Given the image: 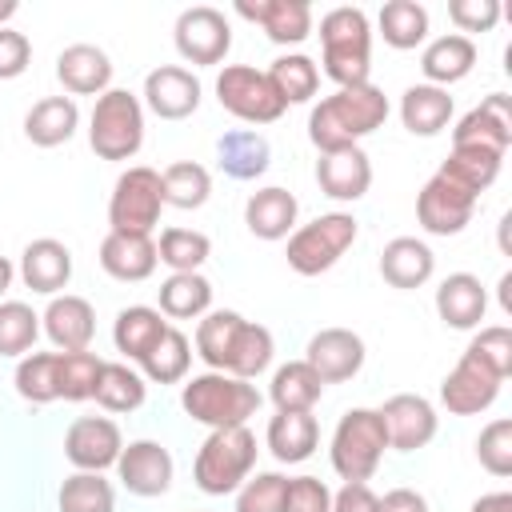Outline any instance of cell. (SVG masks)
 <instances>
[{
	"label": "cell",
	"instance_id": "cell-2",
	"mask_svg": "<svg viewBox=\"0 0 512 512\" xmlns=\"http://www.w3.org/2000/svg\"><path fill=\"white\" fill-rule=\"evenodd\" d=\"M388 120V96L368 80L356 88H336L324 96L308 116V140L320 152L356 148L364 136H372Z\"/></svg>",
	"mask_w": 512,
	"mask_h": 512
},
{
	"label": "cell",
	"instance_id": "cell-58",
	"mask_svg": "<svg viewBox=\"0 0 512 512\" xmlns=\"http://www.w3.org/2000/svg\"><path fill=\"white\" fill-rule=\"evenodd\" d=\"M16 8H20L16 0H0V28H8V20L16 16Z\"/></svg>",
	"mask_w": 512,
	"mask_h": 512
},
{
	"label": "cell",
	"instance_id": "cell-54",
	"mask_svg": "<svg viewBox=\"0 0 512 512\" xmlns=\"http://www.w3.org/2000/svg\"><path fill=\"white\" fill-rule=\"evenodd\" d=\"M332 512H380V496L368 484L352 480L332 496Z\"/></svg>",
	"mask_w": 512,
	"mask_h": 512
},
{
	"label": "cell",
	"instance_id": "cell-37",
	"mask_svg": "<svg viewBox=\"0 0 512 512\" xmlns=\"http://www.w3.org/2000/svg\"><path fill=\"white\" fill-rule=\"evenodd\" d=\"M156 296H160V316L168 320H196L212 308V284L200 272H172L156 288Z\"/></svg>",
	"mask_w": 512,
	"mask_h": 512
},
{
	"label": "cell",
	"instance_id": "cell-46",
	"mask_svg": "<svg viewBox=\"0 0 512 512\" xmlns=\"http://www.w3.org/2000/svg\"><path fill=\"white\" fill-rule=\"evenodd\" d=\"M40 336V316L24 300L0 304V356H28Z\"/></svg>",
	"mask_w": 512,
	"mask_h": 512
},
{
	"label": "cell",
	"instance_id": "cell-53",
	"mask_svg": "<svg viewBox=\"0 0 512 512\" xmlns=\"http://www.w3.org/2000/svg\"><path fill=\"white\" fill-rule=\"evenodd\" d=\"M32 64V44L16 28H0V80H16Z\"/></svg>",
	"mask_w": 512,
	"mask_h": 512
},
{
	"label": "cell",
	"instance_id": "cell-33",
	"mask_svg": "<svg viewBox=\"0 0 512 512\" xmlns=\"http://www.w3.org/2000/svg\"><path fill=\"white\" fill-rule=\"evenodd\" d=\"M448 120H452V96H448V88L412 84L400 96V124L412 136H436V132L448 128Z\"/></svg>",
	"mask_w": 512,
	"mask_h": 512
},
{
	"label": "cell",
	"instance_id": "cell-11",
	"mask_svg": "<svg viewBox=\"0 0 512 512\" xmlns=\"http://www.w3.org/2000/svg\"><path fill=\"white\" fill-rule=\"evenodd\" d=\"M172 40H176V52L188 60V64H220L232 48V24L220 8L212 4H196V8H184L176 16V28H172Z\"/></svg>",
	"mask_w": 512,
	"mask_h": 512
},
{
	"label": "cell",
	"instance_id": "cell-52",
	"mask_svg": "<svg viewBox=\"0 0 512 512\" xmlns=\"http://www.w3.org/2000/svg\"><path fill=\"white\" fill-rule=\"evenodd\" d=\"M448 20L464 32H492L500 20V4L496 0H452L448 4Z\"/></svg>",
	"mask_w": 512,
	"mask_h": 512
},
{
	"label": "cell",
	"instance_id": "cell-16",
	"mask_svg": "<svg viewBox=\"0 0 512 512\" xmlns=\"http://www.w3.org/2000/svg\"><path fill=\"white\" fill-rule=\"evenodd\" d=\"M376 412L384 420L388 448H396V452H416L436 436V408L416 392H396Z\"/></svg>",
	"mask_w": 512,
	"mask_h": 512
},
{
	"label": "cell",
	"instance_id": "cell-14",
	"mask_svg": "<svg viewBox=\"0 0 512 512\" xmlns=\"http://www.w3.org/2000/svg\"><path fill=\"white\" fill-rule=\"evenodd\" d=\"M508 144H512V100L504 92L484 96L452 128V148H484V152H500L504 156Z\"/></svg>",
	"mask_w": 512,
	"mask_h": 512
},
{
	"label": "cell",
	"instance_id": "cell-13",
	"mask_svg": "<svg viewBox=\"0 0 512 512\" xmlns=\"http://www.w3.org/2000/svg\"><path fill=\"white\" fill-rule=\"evenodd\" d=\"M120 448H124V436H120L116 420H108V416H80L64 432V456L76 472L116 468Z\"/></svg>",
	"mask_w": 512,
	"mask_h": 512
},
{
	"label": "cell",
	"instance_id": "cell-18",
	"mask_svg": "<svg viewBox=\"0 0 512 512\" xmlns=\"http://www.w3.org/2000/svg\"><path fill=\"white\" fill-rule=\"evenodd\" d=\"M116 472L132 496H164L172 488V452L156 440H132L120 448Z\"/></svg>",
	"mask_w": 512,
	"mask_h": 512
},
{
	"label": "cell",
	"instance_id": "cell-34",
	"mask_svg": "<svg viewBox=\"0 0 512 512\" xmlns=\"http://www.w3.org/2000/svg\"><path fill=\"white\" fill-rule=\"evenodd\" d=\"M320 444V424L312 412H276L268 420V448L280 464H300L316 452Z\"/></svg>",
	"mask_w": 512,
	"mask_h": 512
},
{
	"label": "cell",
	"instance_id": "cell-51",
	"mask_svg": "<svg viewBox=\"0 0 512 512\" xmlns=\"http://www.w3.org/2000/svg\"><path fill=\"white\" fill-rule=\"evenodd\" d=\"M280 512H332V492L316 476H292L284 484V504Z\"/></svg>",
	"mask_w": 512,
	"mask_h": 512
},
{
	"label": "cell",
	"instance_id": "cell-5",
	"mask_svg": "<svg viewBox=\"0 0 512 512\" xmlns=\"http://www.w3.org/2000/svg\"><path fill=\"white\" fill-rule=\"evenodd\" d=\"M256 468V436L248 432V424L240 428H216L208 432V440L196 452L192 476L196 488L208 496H228L236 492Z\"/></svg>",
	"mask_w": 512,
	"mask_h": 512
},
{
	"label": "cell",
	"instance_id": "cell-35",
	"mask_svg": "<svg viewBox=\"0 0 512 512\" xmlns=\"http://www.w3.org/2000/svg\"><path fill=\"white\" fill-rule=\"evenodd\" d=\"M504 156L500 152H484V148H452V156L436 168V176H444L448 184H456L460 192H468L472 200H480L484 188H492V180L500 176Z\"/></svg>",
	"mask_w": 512,
	"mask_h": 512
},
{
	"label": "cell",
	"instance_id": "cell-21",
	"mask_svg": "<svg viewBox=\"0 0 512 512\" xmlns=\"http://www.w3.org/2000/svg\"><path fill=\"white\" fill-rule=\"evenodd\" d=\"M56 80L72 96H104L112 88V60L96 44H68L56 56Z\"/></svg>",
	"mask_w": 512,
	"mask_h": 512
},
{
	"label": "cell",
	"instance_id": "cell-12",
	"mask_svg": "<svg viewBox=\"0 0 512 512\" xmlns=\"http://www.w3.org/2000/svg\"><path fill=\"white\" fill-rule=\"evenodd\" d=\"M500 384L504 376H496L488 364H480L472 352H460L456 368L440 380V404L452 412V416H476L484 408L496 404L500 396Z\"/></svg>",
	"mask_w": 512,
	"mask_h": 512
},
{
	"label": "cell",
	"instance_id": "cell-38",
	"mask_svg": "<svg viewBox=\"0 0 512 512\" xmlns=\"http://www.w3.org/2000/svg\"><path fill=\"white\" fill-rule=\"evenodd\" d=\"M144 396H148V384H144V376H140L136 368L112 364V360L100 364L92 400H96L104 412H136V408L144 404Z\"/></svg>",
	"mask_w": 512,
	"mask_h": 512
},
{
	"label": "cell",
	"instance_id": "cell-23",
	"mask_svg": "<svg viewBox=\"0 0 512 512\" xmlns=\"http://www.w3.org/2000/svg\"><path fill=\"white\" fill-rule=\"evenodd\" d=\"M40 320H44L48 340L60 352H84L92 344V336H96V312H92V304L84 296H72V292L52 296Z\"/></svg>",
	"mask_w": 512,
	"mask_h": 512
},
{
	"label": "cell",
	"instance_id": "cell-22",
	"mask_svg": "<svg viewBox=\"0 0 512 512\" xmlns=\"http://www.w3.org/2000/svg\"><path fill=\"white\" fill-rule=\"evenodd\" d=\"M316 184L328 200H360L372 184V164L368 152L356 148H340V152H320L316 160Z\"/></svg>",
	"mask_w": 512,
	"mask_h": 512
},
{
	"label": "cell",
	"instance_id": "cell-31",
	"mask_svg": "<svg viewBox=\"0 0 512 512\" xmlns=\"http://www.w3.org/2000/svg\"><path fill=\"white\" fill-rule=\"evenodd\" d=\"M76 124H80V108L72 96H44L28 108L24 136L36 148H56V144H68L76 136Z\"/></svg>",
	"mask_w": 512,
	"mask_h": 512
},
{
	"label": "cell",
	"instance_id": "cell-28",
	"mask_svg": "<svg viewBox=\"0 0 512 512\" xmlns=\"http://www.w3.org/2000/svg\"><path fill=\"white\" fill-rule=\"evenodd\" d=\"M432 272H436V256H432V248L424 244V240H416V236H396V240H388L384 244V252H380V276L392 284V288H420V284H428L432 280Z\"/></svg>",
	"mask_w": 512,
	"mask_h": 512
},
{
	"label": "cell",
	"instance_id": "cell-41",
	"mask_svg": "<svg viewBox=\"0 0 512 512\" xmlns=\"http://www.w3.org/2000/svg\"><path fill=\"white\" fill-rule=\"evenodd\" d=\"M160 188H164V204L192 212V208L208 204V196H212V176H208V168L196 164V160H176V164H168V168L160 172Z\"/></svg>",
	"mask_w": 512,
	"mask_h": 512
},
{
	"label": "cell",
	"instance_id": "cell-45",
	"mask_svg": "<svg viewBox=\"0 0 512 512\" xmlns=\"http://www.w3.org/2000/svg\"><path fill=\"white\" fill-rule=\"evenodd\" d=\"M208 252H212V240L196 228H164L160 244H156L160 264H168L172 272H200Z\"/></svg>",
	"mask_w": 512,
	"mask_h": 512
},
{
	"label": "cell",
	"instance_id": "cell-36",
	"mask_svg": "<svg viewBox=\"0 0 512 512\" xmlns=\"http://www.w3.org/2000/svg\"><path fill=\"white\" fill-rule=\"evenodd\" d=\"M268 396H272L276 412H312L316 400L324 396V384L304 360H288V364H280L272 372Z\"/></svg>",
	"mask_w": 512,
	"mask_h": 512
},
{
	"label": "cell",
	"instance_id": "cell-29",
	"mask_svg": "<svg viewBox=\"0 0 512 512\" xmlns=\"http://www.w3.org/2000/svg\"><path fill=\"white\" fill-rule=\"evenodd\" d=\"M472 68H476V44H472V36H460V32L436 36V40L420 52L424 84H436V88H448V84L464 80Z\"/></svg>",
	"mask_w": 512,
	"mask_h": 512
},
{
	"label": "cell",
	"instance_id": "cell-17",
	"mask_svg": "<svg viewBox=\"0 0 512 512\" xmlns=\"http://www.w3.org/2000/svg\"><path fill=\"white\" fill-rule=\"evenodd\" d=\"M472 212H476V200L468 192H460L456 184H448L444 176H432L420 188V196H416V220L432 236H456V232H464L468 220H472Z\"/></svg>",
	"mask_w": 512,
	"mask_h": 512
},
{
	"label": "cell",
	"instance_id": "cell-1",
	"mask_svg": "<svg viewBox=\"0 0 512 512\" xmlns=\"http://www.w3.org/2000/svg\"><path fill=\"white\" fill-rule=\"evenodd\" d=\"M272 352H276L272 332L264 324L244 320L240 312L216 308V312H204V320L196 324V356L212 372L252 380L272 364Z\"/></svg>",
	"mask_w": 512,
	"mask_h": 512
},
{
	"label": "cell",
	"instance_id": "cell-24",
	"mask_svg": "<svg viewBox=\"0 0 512 512\" xmlns=\"http://www.w3.org/2000/svg\"><path fill=\"white\" fill-rule=\"evenodd\" d=\"M20 280L40 292V296H60V288H68L72 280V252L68 244L40 236L20 252Z\"/></svg>",
	"mask_w": 512,
	"mask_h": 512
},
{
	"label": "cell",
	"instance_id": "cell-44",
	"mask_svg": "<svg viewBox=\"0 0 512 512\" xmlns=\"http://www.w3.org/2000/svg\"><path fill=\"white\" fill-rule=\"evenodd\" d=\"M188 364H192V344H188V336H184L180 328H172V324H168V332L160 336V344L140 360L144 376L156 380V384H176V380H184V376H188Z\"/></svg>",
	"mask_w": 512,
	"mask_h": 512
},
{
	"label": "cell",
	"instance_id": "cell-7",
	"mask_svg": "<svg viewBox=\"0 0 512 512\" xmlns=\"http://www.w3.org/2000/svg\"><path fill=\"white\" fill-rule=\"evenodd\" d=\"M88 144L100 160H132L144 144V108L128 88H108L96 96L88 116Z\"/></svg>",
	"mask_w": 512,
	"mask_h": 512
},
{
	"label": "cell",
	"instance_id": "cell-15",
	"mask_svg": "<svg viewBox=\"0 0 512 512\" xmlns=\"http://www.w3.org/2000/svg\"><path fill=\"white\" fill-rule=\"evenodd\" d=\"M304 364L320 376V384L352 380L364 368V340L352 328H320L304 348Z\"/></svg>",
	"mask_w": 512,
	"mask_h": 512
},
{
	"label": "cell",
	"instance_id": "cell-49",
	"mask_svg": "<svg viewBox=\"0 0 512 512\" xmlns=\"http://www.w3.org/2000/svg\"><path fill=\"white\" fill-rule=\"evenodd\" d=\"M288 476L280 472H256L236 488V512H280Z\"/></svg>",
	"mask_w": 512,
	"mask_h": 512
},
{
	"label": "cell",
	"instance_id": "cell-27",
	"mask_svg": "<svg viewBox=\"0 0 512 512\" xmlns=\"http://www.w3.org/2000/svg\"><path fill=\"white\" fill-rule=\"evenodd\" d=\"M296 212H300L296 196H292L288 188L268 184V188H256V192L248 196V204H244V224H248V232H252L256 240H284V236L296 232Z\"/></svg>",
	"mask_w": 512,
	"mask_h": 512
},
{
	"label": "cell",
	"instance_id": "cell-4",
	"mask_svg": "<svg viewBox=\"0 0 512 512\" xmlns=\"http://www.w3.org/2000/svg\"><path fill=\"white\" fill-rule=\"evenodd\" d=\"M180 404L192 420L216 428H240L248 424V416H256L260 408V392L256 384L228 376V372H200L192 380H184L180 388Z\"/></svg>",
	"mask_w": 512,
	"mask_h": 512
},
{
	"label": "cell",
	"instance_id": "cell-19",
	"mask_svg": "<svg viewBox=\"0 0 512 512\" xmlns=\"http://www.w3.org/2000/svg\"><path fill=\"white\" fill-rule=\"evenodd\" d=\"M200 80L180 64H160L144 76V104L160 120H184L200 108Z\"/></svg>",
	"mask_w": 512,
	"mask_h": 512
},
{
	"label": "cell",
	"instance_id": "cell-42",
	"mask_svg": "<svg viewBox=\"0 0 512 512\" xmlns=\"http://www.w3.org/2000/svg\"><path fill=\"white\" fill-rule=\"evenodd\" d=\"M16 392L28 404L60 400V352H28L16 364Z\"/></svg>",
	"mask_w": 512,
	"mask_h": 512
},
{
	"label": "cell",
	"instance_id": "cell-47",
	"mask_svg": "<svg viewBox=\"0 0 512 512\" xmlns=\"http://www.w3.org/2000/svg\"><path fill=\"white\" fill-rule=\"evenodd\" d=\"M100 356L96 352H60V400H92L96 376H100Z\"/></svg>",
	"mask_w": 512,
	"mask_h": 512
},
{
	"label": "cell",
	"instance_id": "cell-25",
	"mask_svg": "<svg viewBox=\"0 0 512 512\" xmlns=\"http://www.w3.org/2000/svg\"><path fill=\"white\" fill-rule=\"evenodd\" d=\"M160 256H156V240L152 236H124V232H108L100 240V268L112 280L124 284H140L156 272Z\"/></svg>",
	"mask_w": 512,
	"mask_h": 512
},
{
	"label": "cell",
	"instance_id": "cell-6",
	"mask_svg": "<svg viewBox=\"0 0 512 512\" xmlns=\"http://www.w3.org/2000/svg\"><path fill=\"white\" fill-rule=\"evenodd\" d=\"M384 448H388V432H384V420L376 408H348L332 432V468L344 484L360 480L368 484V476L380 468L384 460Z\"/></svg>",
	"mask_w": 512,
	"mask_h": 512
},
{
	"label": "cell",
	"instance_id": "cell-43",
	"mask_svg": "<svg viewBox=\"0 0 512 512\" xmlns=\"http://www.w3.org/2000/svg\"><path fill=\"white\" fill-rule=\"evenodd\" d=\"M60 512H116V492L104 472H72L56 496Z\"/></svg>",
	"mask_w": 512,
	"mask_h": 512
},
{
	"label": "cell",
	"instance_id": "cell-48",
	"mask_svg": "<svg viewBox=\"0 0 512 512\" xmlns=\"http://www.w3.org/2000/svg\"><path fill=\"white\" fill-rule=\"evenodd\" d=\"M476 460L484 472L492 476H512V420H492L480 436H476Z\"/></svg>",
	"mask_w": 512,
	"mask_h": 512
},
{
	"label": "cell",
	"instance_id": "cell-40",
	"mask_svg": "<svg viewBox=\"0 0 512 512\" xmlns=\"http://www.w3.org/2000/svg\"><path fill=\"white\" fill-rule=\"evenodd\" d=\"M380 36L388 48L408 52L428 40V8L416 0H388L380 8Z\"/></svg>",
	"mask_w": 512,
	"mask_h": 512
},
{
	"label": "cell",
	"instance_id": "cell-50",
	"mask_svg": "<svg viewBox=\"0 0 512 512\" xmlns=\"http://www.w3.org/2000/svg\"><path fill=\"white\" fill-rule=\"evenodd\" d=\"M464 352H472L480 364H488L496 376H504V380H508V372H512V332H508L504 324L480 328V332L468 340V348H464Z\"/></svg>",
	"mask_w": 512,
	"mask_h": 512
},
{
	"label": "cell",
	"instance_id": "cell-39",
	"mask_svg": "<svg viewBox=\"0 0 512 512\" xmlns=\"http://www.w3.org/2000/svg\"><path fill=\"white\" fill-rule=\"evenodd\" d=\"M264 76H268V84L276 88V96H280L284 108H288V104H304V100H312L316 88H320V68H316V60H308L304 52L276 56L272 68H268Z\"/></svg>",
	"mask_w": 512,
	"mask_h": 512
},
{
	"label": "cell",
	"instance_id": "cell-10",
	"mask_svg": "<svg viewBox=\"0 0 512 512\" xmlns=\"http://www.w3.org/2000/svg\"><path fill=\"white\" fill-rule=\"evenodd\" d=\"M216 100L224 112H232L244 124H272L284 116L276 88L252 64H224V72L216 76Z\"/></svg>",
	"mask_w": 512,
	"mask_h": 512
},
{
	"label": "cell",
	"instance_id": "cell-3",
	"mask_svg": "<svg viewBox=\"0 0 512 512\" xmlns=\"http://www.w3.org/2000/svg\"><path fill=\"white\" fill-rule=\"evenodd\" d=\"M320 48H324V76L340 88L368 84L372 68V24L360 8H332L320 20Z\"/></svg>",
	"mask_w": 512,
	"mask_h": 512
},
{
	"label": "cell",
	"instance_id": "cell-32",
	"mask_svg": "<svg viewBox=\"0 0 512 512\" xmlns=\"http://www.w3.org/2000/svg\"><path fill=\"white\" fill-rule=\"evenodd\" d=\"M168 332V320L160 316V308H148V304H132V308H120L116 312V324H112V344L116 352H124L128 360H144L160 336Z\"/></svg>",
	"mask_w": 512,
	"mask_h": 512
},
{
	"label": "cell",
	"instance_id": "cell-8",
	"mask_svg": "<svg viewBox=\"0 0 512 512\" xmlns=\"http://www.w3.org/2000/svg\"><path fill=\"white\" fill-rule=\"evenodd\" d=\"M164 212V188L160 172L148 164H132L116 176L112 196H108V232L124 236H152Z\"/></svg>",
	"mask_w": 512,
	"mask_h": 512
},
{
	"label": "cell",
	"instance_id": "cell-57",
	"mask_svg": "<svg viewBox=\"0 0 512 512\" xmlns=\"http://www.w3.org/2000/svg\"><path fill=\"white\" fill-rule=\"evenodd\" d=\"M12 276H16V268H12V260L8 256H0V296L12 288Z\"/></svg>",
	"mask_w": 512,
	"mask_h": 512
},
{
	"label": "cell",
	"instance_id": "cell-30",
	"mask_svg": "<svg viewBox=\"0 0 512 512\" xmlns=\"http://www.w3.org/2000/svg\"><path fill=\"white\" fill-rule=\"evenodd\" d=\"M216 160L224 168V176L232 180H256L268 172L272 164V148H268V136L256 132V128H232L216 140Z\"/></svg>",
	"mask_w": 512,
	"mask_h": 512
},
{
	"label": "cell",
	"instance_id": "cell-55",
	"mask_svg": "<svg viewBox=\"0 0 512 512\" xmlns=\"http://www.w3.org/2000/svg\"><path fill=\"white\" fill-rule=\"evenodd\" d=\"M380 512H428V500L416 488H392L380 496Z\"/></svg>",
	"mask_w": 512,
	"mask_h": 512
},
{
	"label": "cell",
	"instance_id": "cell-56",
	"mask_svg": "<svg viewBox=\"0 0 512 512\" xmlns=\"http://www.w3.org/2000/svg\"><path fill=\"white\" fill-rule=\"evenodd\" d=\"M468 512H512V492H488V496L472 500Z\"/></svg>",
	"mask_w": 512,
	"mask_h": 512
},
{
	"label": "cell",
	"instance_id": "cell-9",
	"mask_svg": "<svg viewBox=\"0 0 512 512\" xmlns=\"http://www.w3.org/2000/svg\"><path fill=\"white\" fill-rule=\"evenodd\" d=\"M356 216L352 212H324L316 216L312 224H300L292 236H288V268L296 276H320L328 272L352 244H356Z\"/></svg>",
	"mask_w": 512,
	"mask_h": 512
},
{
	"label": "cell",
	"instance_id": "cell-26",
	"mask_svg": "<svg viewBox=\"0 0 512 512\" xmlns=\"http://www.w3.org/2000/svg\"><path fill=\"white\" fill-rule=\"evenodd\" d=\"M436 312H440V320H444L448 328L468 332V328H476V324L484 320V312H488V288H484L480 276H472V272H452V276H444L440 288H436Z\"/></svg>",
	"mask_w": 512,
	"mask_h": 512
},
{
	"label": "cell",
	"instance_id": "cell-20",
	"mask_svg": "<svg viewBox=\"0 0 512 512\" xmlns=\"http://www.w3.org/2000/svg\"><path fill=\"white\" fill-rule=\"evenodd\" d=\"M236 16L260 24L272 44H304L312 32V4L304 0H236Z\"/></svg>",
	"mask_w": 512,
	"mask_h": 512
}]
</instances>
